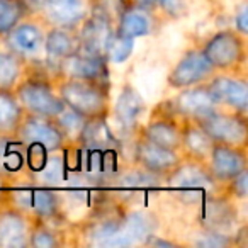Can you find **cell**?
<instances>
[{
    "label": "cell",
    "mask_w": 248,
    "mask_h": 248,
    "mask_svg": "<svg viewBox=\"0 0 248 248\" xmlns=\"http://www.w3.org/2000/svg\"><path fill=\"white\" fill-rule=\"evenodd\" d=\"M163 184L173 197L189 206H197L207 196L219 194L223 189V186L213 179L206 163L184 156L179 165L163 179Z\"/></svg>",
    "instance_id": "1"
},
{
    "label": "cell",
    "mask_w": 248,
    "mask_h": 248,
    "mask_svg": "<svg viewBox=\"0 0 248 248\" xmlns=\"http://www.w3.org/2000/svg\"><path fill=\"white\" fill-rule=\"evenodd\" d=\"M56 92L73 112L87 117L107 116L110 109V83L60 78Z\"/></svg>",
    "instance_id": "2"
},
{
    "label": "cell",
    "mask_w": 248,
    "mask_h": 248,
    "mask_svg": "<svg viewBox=\"0 0 248 248\" xmlns=\"http://www.w3.org/2000/svg\"><path fill=\"white\" fill-rule=\"evenodd\" d=\"M7 204L17 207L31 219H38L43 223H58L65 221V214L62 209V197L60 192L49 187L36 186H11L7 196Z\"/></svg>",
    "instance_id": "3"
},
{
    "label": "cell",
    "mask_w": 248,
    "mask_h": 248,
    "mask_svg": "<svg viewBox=\"0 0 248 248\" xmlns=\"http://www.w3.org/2000/svg\"><path fill=\"white\" fill-rule=\"evenodd\" d=\"M14 93L26 114L55 119L66 109L62 97L56 92L55 83L46 75L21 78V82L14 87Z\"/></svg>",
    "instance_id": "4"
},
{
    "label": "cell",
    "mask_w": 248,
    "mask_h": 248,
    "mask_svg": "<svg viewBox=\"0 0 248 248\" xmlns=\"http://www.w3.org/2000/svg\"><path fill=\"white\" fill-rule=\"evenodd\" d=\"M219 107L221 106L214 99L211 89L204 82L180 89L175 97L160 104L155 112L165 114L177 121H199Z\"/></svg>",
    "instance_id": "5"
},
{
    "label": "cell",
    "mask_w": 248,
    "mask_h": 248,
    "mask_svg": "<svg viewBox=\"0 0 248 248\" xmlns=\"http://www.w3.org/2000/svg\"><path fill=\"white\" fill-rule=\"evenodd\" d=\"M247 43L245 36L234 29H221L201 46L204 58L209 62L216 72H228L241 66L247 58Z\"/></svg>",
    "instance_id": "6"
},
{
    "label": "cell",
    "mask_w": 248,
    "mask_h": 248,
    "mask_svg": "<svg viewBox=\"0 0 248 248\" xmlns=\"http://www.w3.org/2000/svg\"><path fill=\"white\" fill-rule=\"evenodd\" d=\"M201 128L206 131L213 143L219 145L238 146L247 150L248 141V121L247 114L234 112V110H223V107L206 117L196 121Z\"/></svg>",
    "instance_id": "7"
},
{
    "label": "cell",
    "mask_w": 248,
    "mask_h": 248,
    "mask_svg": "<svg viewBox=\"0 0 248 248\" xmlns=\"http://www.w3.org/2000/svg\"><path fill=\"white\" fill-rule=\"evenodd\" d=\"M4 48L14 53L28 65L43 60V45H45V28L43 22L34 19H22L7 34L2 36Z\"/></svg>",
    "instance_id": "8"
},
{
    "label": "cell",
    "mask_w": 248,
    "mask_h": 248,
    "mask_svg": "<svg viewBox=\"0 0 248 248\" xmlns=\"http://www.w3.org/2000/svg\"><path fill=\"white\" fill-rule=\"evenodd\" d=\"M14 136L26 148L56 152V150H62L66 146V141L60 128L56 126L55 119L32 116V114H24Z\"/></svg>",
    "instance_id": "9"
},
{
    "label": "cell",
    "mask_w": 248,
    "mask_h": 248,
    "mask_svg": "<svg viewBox=\"0 0 248 248\" xmlns=\"http://www.w3.org/2000/svg\"><path fill=\"white\" fill-rule=\"evenodd\" d=\"M162 186L163 177L155 175V173L135 165L133 169H123V172L114 179L109 189L116 192V196H112L114 199L126 206V202H136V201L156 192Z\"/></svg>",
    "instance_id": "10"
},
{
    "label": "cell",
    "mask_w": 248,
    "mask_h": 248,
    "mask_svg": "<svg viewBox=\"0 0 248 248\" xmlns=\"http://www.w3.org/2000/svg\"><path fill=\"white\" fill-rule=\"evenodd\" d=\"M197 221L202 230L233 234L238 228V211L233 199L226 194H213L197 204Z\"/></svg>",
    "instance_id": "11"
},
{
    "label": "cell",
    "mask_w": 248,
    "mask_h": 248,
    "mask_svg": "<svg viewBox=\"0 0 248 248\" xmlns=\"http://www.w3.org/2000/svg\"><path fill=\"white\" fill-rule=\"evenodd\" d=\"M36 16L48 28L77 31L90 16V0H45Z\"/></svg>",
    "instance_id": "12"
},
{
    "label": "cell",
    "mask_w": 248,
    "mask_h": 248,
    "mask_svg": "<svg viewBox=\"0 0 248 248\" xmlns=\"http://www.w3.org/2000/svg\"><path fill=\"white\" fill-rule=\"evenodd\" d=\"M133 163L141 169L148 170V172L160 175L165 179L182 160L180 152H173V150L163 148L155 143L148 141L143 138L141 135L136 133V138L133 141Z\"/></svg>",
    "instance_id": "13"
},
{
    "label": "cell",
    "mask_w": 248,
    "mask_h": 248,
    "mask_svg": "<svg viewBox=\"0 0 248 248\" xmlns=\"http://www.w3.org/2000/svg\"><path fill=\"white\" fill-rule=\"evenodd\" d=\"M104 56L77 51L75 55L63 60L58 66V78L85 80V82L110 83V68Z\"/></svg>",
    "instance_id": "14"
},
{
    "label": "cell",
    "mask_w": 248,
    "mask_h": 248,
    "mask_svg": "<svg viewBox=\"0 0 248 248\" xmlns=\"http://www.w3.org/2000/svg\"><path fill=\"white\" fill-rule=\"evenodd\" d=\"M216 73V70L209 65L206 58H204L201 48H192L182 55V58L175 63L172 72L169 73V83L172 89H186V87H192L197 83H204Z\"/></svg>",
    "instance_id": "15"
},
{
    "label": "cell",
    "mask_w": 248,
    "mask_h": 248,
    "mask_svg": "<svg viewBox=\"0 0 248 248\" xmlns=\"http://www.w3.org/2000/svg\"><path fill=\"white\" fill-rule=\"evenodd\" d=\"M145 110L146 104L143 95L131 83H126L117 93L112 107L109 109V114H112L117 129H121L124 135H133V133H138L140 119L143 117Z\"/></svg>",
    "instance_id": "16"
},
{
    "label": "cell",
    "mask_w": 248,
    "mask_h": 248,
    "mask_svg": "<svg viewBox=\"0 0 248 248\" xmlns=\"http://www.w3.org/2000/svg\"><path fill=\"white\" fill-rule=\"evenodd\" d=\"M247 153L245 148H238V146L230 145H219L214 143L211 153L206 160V167L213 179L217 184L224 186L230 182L234 175L243 172L247 169Z\"/></svg>",
    "instance_id": "17"
},
{
    "label": "cell",
    "mask_w": 248,
    "mask_h": 248,
    "mask_svg": "<svg viewBox=\"0 0 248 248\" xmlns=\"http://www.w3.org/2000/svg\"><path fill=\"white\" fill-rule=\"evenodd\" d=\"M68 172L70 163L65 146V148L56 150V152H49L38 167L26 170L24 179L28 180L29 186L56 189V187H62L63 184H66Z\"/></svg>",
    "instance_id": "18"
},
{
    "label": "cell",
    "mask_w": 248,
    "mask_h": 248,
    "mask_svg": "<svg viewBox=\"0 0 248 248\" xmlns=\"http://www.w3.org/2000/svg\"><path fill=\"white\" fill-rule=\"evenodd\" d=\"M206 83L221 107H226V109L240 114H247L248 83L243 77L213 75Z\"/></svg>",
    "instance_id": "19"
},
{
    "label": "cell",
    "mask_w": 248,
    "mask_h": 248,
    "mask_svg": "<svg viewBox=\"0 0 248 248\" xmlns=\"http://www.w3.org/2000/svg\"><path fill=\"white\" fill-rule=\"evenodd\" d=\"M80 51V43L77 31L63 28H48L45 31L43 45V65L58 75V66L63 60Z\"/></svg>",
    "instance_id": "20"
},
{
    "label": "cell",
    "mask_w": 248,
    "mask_h": 248,
    "mask_svg": "<svg viewBox=\"0 0 248 248\" xmlns=\"http://www.w3.org/2000/svg\"><path fill=\"white\" fill-rule=\"evenodd\" d=\"M32 219L17 207H0V248H26L29 243Z\"/></svg>",
    "instance_id": "21"
},
{
    "label": "cell",
    "mask_w": 248,
    "mask_h": 248,
    "mask_svg": "<svg viewBox=\"0 0 248 248\" xmlns=\"http://www.w3.org/2000/svg\"><path fill=\"white\" fill-rule=\"evenodd\" d=\"M73 146L85 150H121L123 152V141L117 138L116 131L109 124V114L87 117L78 140Z\"/></svg>",
    "instance_id": "22"
},
{
    "label": "cell",
    "mask_w": 248,
    "mask_h": 248,
    "mask_svg": "<svg viewBox=\"0 0 248 248\" xmlns=\"http://www.w3.org/2000/svg\"><path fill=\"white\" fill-rule=\"evenodd\" d=\"M114 31L124 38L135 39V41L140 38H146L156 31V16L155 12L129 2V5L124 9L121 17L117 19Z\"/></svg>",
    "instance_id": "23"
},
{
    "label": "cell",
    "mask_w": 248,
    "mask_h": 248,
    "mask_svg": "<svg viewBox=\"0 0 248 248\" xmlns=\"http://www.w3.org/2000/svg\"><path fill=\"white\" fill-rule=\"evenodd\" d=\"M138 135L158 146L180 152V121L170 116L155 112L148 124L138 129Z\"/></svg>",
    "instance_id": "24"
},
{
    "label": "cell",
    "mask_w": 248,
    "mask_h": 248,
    "mask_svg": "<svg viewBox=\"0 0 248 248\" xmlns=\"http://www.w3.org/2000/svg\"><path fill=\"white\" fill-rule=\"evenodd\" d=\"M114 32V26L97 16L90 14L77 29L80 49L90 55L104 56L106 46Z\"/></svg>",
    "instance_id": "25"
},
{
    "label": "cell",
    "mask_w": 248,
    "mask_h": 248,
    "mask_svg": "<svg viewBox=\"0 0 248 248\" xmlns=\"http://www.w3.org/2000/svg\"><path fill=\"white\" fill-rule=\"evenodd\" d=\"M26 173V148L16 136L0 135V179L11 184Z\"/></svg>",
    "instance_id": "26"
},
{
    "label": "cell",
    "mask_w": 248,
    "mask_h": 248,
    "mask_svg": "<svg viewBox=\"0 0 248 248\" xmlns=\"http://www.w3.org/2000/svg\"><path fill=\"white\" fill-rule=\"evenodd\" d=\"M214 143L196 121H180V152L184 158L206 163Z\"/></svg>",
    "instance_id": "27"
},
{
    "label": "cell",
    "mask_w": 248,
    "mask_h": 248,
    "mask_svg": "<svg viewBox=\"0 0 248 248\" xmlns=\"http://www.w3.org/2000/svg\"><path fill=\"white\" fill-rule=\"evenodd\" d=\"M24 114L14 90H0V135L14 136Z\"/></svg>",
    "instance_id": "28"
},
{
    "label": "cell",
    "mask_w": 248,
    "mask_h": 248,
    "mask_svg": "<svg viewBox=\"0 0 248 248\" xmlns=\"http://www.w3.org/2000/svg\"><path fill=\"white\" fill-rule=\"evenodd\" d=\"M26 63L9 49L0 48V90H14L24 75Z\"/></svg>",
    "instance_id": "29"
},
{
    "label": "cell",
    "mask_w": 248,
    "mask_h": 248,
    "mask_svg": "<svg viewBox=\"0 0 248 248\" xmlns=\"http://www.w3.org/2000/svg\"><path fill=\"white\" fill-rule=\"evenodd\" d=\"M29 16L22 0H0V38Z\"/></svg>",
    "instance_id": "30"
},
{
    "label": "cell",
    "mask_w": 248,
    "mask_h": 248,
    "mask_svg": "<svg viewBox=\"0 0 248 248\" xmlns=\"http://www.w3.org/2000/svg\"><path fill=\"white\" fill-rule=\"evenodd\" d=\"M133 51H135V39L124 38V36L117 34L114 31L106 46L104 58L107 60L109 65H121V63H126L131 58Z\"/></svg>",
    "instance_id": "31"
},
{
    "label": "cell",
    "mask_w": 248,
    "mask_h": 248,
    "mask_svg": "<svg viewBox=\"0 0 248 248\" xmlns=\"http://www.w3.org/2000/svg\"><path fill=\"white\" fill-rule=\"evenodd\" d=\"M63 243L60 233L48 223L32 219L28 247L32 248H56Z\"/></svg>",
    "instance_id": "32"
},
{
    "label": "cell",
    "mask_w": 248,
    "mask_h": 248,
    "mask_svg": "<svg viewBox=\"0 0 248 248\" xmlns=\"http://www.w3.org/2000/svg\"><path fill=\"white\" fill-rule=\"evenodd\" d=\"M55 123L60 128V131H62L63 138H65L66 146H73L77 143V140H78L82 126H83V123H85V117L73 112L72 109L66 107L58 117H55Z\"/></svg>",
    "instance_id": "33"
},
{
    "label": "cell",
    "mask_w": 248,
    "mask_h": 248,
    "mask_svg": "<svg viewBox=\"0 0 248 248\" xmlns=\"http://www.w3.org/2000/svg\"><path fill=\"white\" fill-rule=\"evenodd\" d=\"M131 0H90V14L116 26L117 19Z\"/></svg>",
    "instance_id": "34"
},
{
    "label": "cell",
    "mask_w": 248,
    "mask_h": 248,
    "mask_svg": "<svg viewBox=\"0 0 248 248\" xmlns=\"http://www.w3.org/2000/svg\"><path fill=\"white\" fill-rule=\"evenodd\" d=\"M131 2L155 12V14L160 11L172 19H179L184 14V11H186L184 0H131Z\"/></svg>",
    "instance_id": "35"
},
{
    "label": "cell",
    "mask_w": 248,
    "mask_h": 248,
    "mask_svg": "<svg viewBox=\"0 0 248 248\" xmlns=\"http://www.w3.org/2000/svg\"><path fill=\"white\" fill-rule=\"evenodd\" d=\"M192 245L199 248H228L233 247V234L219 233V231L202 230L197 238L192 241Z\"/></svg>",
    "instance_id": "36"
},
{
    "label": "cell",
    "mask_w": 248,
    "mask_h": 248,
    "mask_svg": "<svg viewBox=\"0 0 248 248\" xmlns=\"http://www.w3.org/2000/svg\"><path fill=\"white\" fill-rule=\"evenodd\" d=\"M224 192L234 201H245L248 192V170L245 169L238 175H234L230 182L224 184Z\"/></svg>",
    "instance_id": "37"
},
{
    "label": "cell",
    "mask_w": 248,
    "mask_h": 248,
    "mask_svg": "<svg viewBox=\"0 0 248 248\" xmlns=\"http://www.w3.org/2000/svg\"><path fill=\"white\" fill-rule=\"evenodd\" d=\"M233 26H234L233 28L234 31L240 32L241 36L248 34V11H247V4H245V2L234 11Z\"/></svg>",
    "instance_id": "38"
},
{
    "label": "cell",
    "mask_w": 248,
    "mask_h": 248,
    "mask_svg": "<svg viewBox=\"0 0 248 248\" xmlns=\"http://www.w3.org/2000/svg\"><path fill=\"white\" fill-rule=\"evenodd\" d=\"M146 247H175V241H170V240H165V238H160L158 234H152L146 241Z\"/></svg>",
    "instance_id": "39"
},
{
    "label": "cell",
    "mask_w": 248,
    "mask_h": 248,
    "mask_svg": "<svg viewBox=\"0 0 248 248\" xmlns=\"http://www.w3.org/2000/svg\"><path fill=\"white\" fill-rule=\"evenodd\" d=\"M22 4L26 5V9L29 11V14L36 16L39 9H41V5L45 4V0H22Z\"/></svg>",
    "instance_id": "40"
},
{
    "label": "cell",
    "mask_w": 248,
    "mask_h": 248,
    "mask_svg": "<svg viewBox=\"0 0 248 248\" xmlns=\"http://www.w3.org/2000/svg\"><path fill=\"white\" fill-rule=\"evenodd\" d=\"M9 189H11V184H7L5 180L0 179V207L7 204V196H9Z\"/></svg>",
    "instance_id": "41"
}]
</instances>
